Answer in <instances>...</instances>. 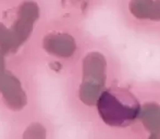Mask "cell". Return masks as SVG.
I'll return each mask as SVG.
<instances>
[{
	"mask_svg": "<svg viewBox=\"0 0 160 139\" xmlns=\"http://www.w3.org/2000/svg\"><path fill=\"white\" fill-rule=\"evenodd\" d=\"M150 139H160V135H159V134H156V135L152 136V138H150Z\"/></svg>",
	"mask_w": 160,
	"mask_h": 139,
	"instance_id": "cell-4",
	"label": "cell"
},
{
	"mask_svg": "<svg viewBox=\"0 0 160 139\" xmlns=\"http://www.w3.org/2000/svg\"><path fill=\"white\" fill-rule=\"evenodd\" d=\"M105 60L98 53H93L88 55L85 60L84 73L85 83L84 84L94 85L101 87L105 82Z\"/></svg>",
	"mask_w": 160,
	"mask_h": 139,
	"instance_id": "cell-2",
	"label": "cell"
},
{
	"mask_svg": "<svg viewBox=\"0 0 160 139\" xmlns=\"http://www.w3.org/2000/svg\"><path fill=\"white\" fill-rule=\"evenodd\" d=\"M105 91L98 99V110L101 117L110 125L122 126L131 123L139 114V105L131 95Z\"/></svg>",
	"mask_w": 160,
	"mask_h": 139,
	"instance_id": "cell-1",
	"label": "cell"
},
{
	"mask_svg": "<svg viewBox=\"0 0 160 139\" xmlns=\"http://www.w3.org/2000/svg\"><path fill=\"white\" fill-rule=\"evenodd\" d=\"M141 114L144 123L148 128L155 132L160 131V107L146 105Z\"/></svg>",
	"mask_w": 160,
	"mask_h": 139,
	"instance_id": "cell-3",
	"label": "cell"
}]
</instances>
